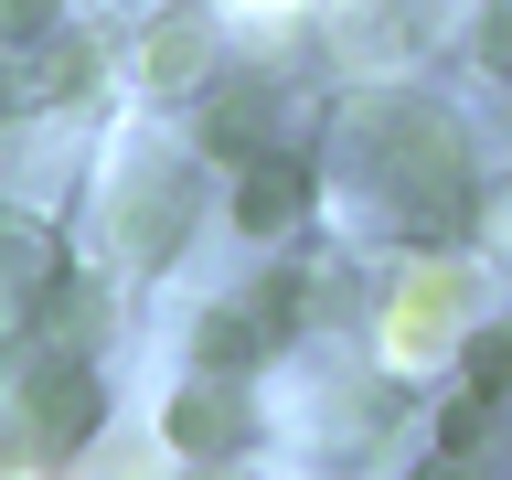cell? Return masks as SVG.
Instances as JSON below:
<instances>
[{
	"instance_id": "7c38bea8",
	"label": "cell",
	"mask_w": 512,
	"mask_h": 480,
	"mask_svg": "<svg viewBox=\"0 0 512 480\" xmlns=\"http://www.w3.org/2000/svg\"><path fill=\"white\" fill-rule=\"evenodd\" d=\"M480 64H512V0H491V11H480Z\"/></svg>"
},
{
	"instance_id": "6da1fadb",
	"label": "cell",
	"mask_w": 512,
	"mask_h": 480,
	"mask_svg": "<svg viewBox=\"0 0 512 480\" xmlns=\"http://www.w3.org/2000/svg\"><path fill=\"white\" fill-rule=\"evenodd\" d=\"M11 416H22V448H32V459H64V448H75L96 416H107V395H96L86 363H64V352H32L22 384H11Z\"/></svg>"
},
{
	"instance_id": "3957f363",
	"label": "cell",
	"mask_w": 512,
	"mask_h": 480,
	"mask_svg": "<svg viewBox=\"0 0 512 480\" xmlns=\"http://www.w3.org/2000/svg\"><path fill=\"white\" fill-rule=\"evenodd\" d=\"M118 235H128V256H171L192 235V171H139L118 192Z\"/></svg>"
},
{
	"instance_id": "277c9868",
	"label": "cell",
	"mask_w": 512,
	"mask_h": 480,
	"mask_svg": "<svg viewBox=\"0 0 512 480\" xmlns=\"http://www.w3.org/2000/svg\"><path fill=\"white\" fill-rule=\"evenodd\" d=\"M96 86V43L75 32H43V43H11V107H43V96Z\"/></svg>"
},
{
	"instance_id": "5b68a950",
	"label": "cell",
	"mask_w": 512,
	"mask_h": 480,
	"mask_svg": "<svg viewBox=\"0 0 512 480\" xmlns=\"http://www.w3.org/2000/svg\"><path fill=\"white\" fill-rule=\"evenodd\" d=\"M299 214H310V171H299V160H246V182H235V224H246V235H288Z\"/></svg>"
},
{
	"instance_id": "8fae6325",
	"label": "cell",
	"mask_w": 512,
	"mask_h": 480,
	"mask_svg": "<svg viewBox=\"0 0 512 480\" xmlns=\"http://www.w3.org/2000/svg\"><path fill=\"white\" fill-rule=\"evenodd\" d=\"M0 32H11V43H43V32H54V0H0Z\"/></svg>"
},
{
	"instance_id": "7a4b0ae2",
	"label": "cell",
	"mask_w": 512,
	"mask_h": 480,
	"mask_svg": "<svg viewBox=\"0 0 512 480\" xmlns=\"http://www.w3.org/2000/svg\"><path fill=\"white\" fill-rule=\"evenodd\" d=\"M160 427H171V448H182V459H235V448L256 438L246 395H235V384H224V374L182 384V395H171V416H160Z\"/></svg>"
},
{
	"instance_id": "52a82bcc",
	"label": "cell",
	"mask_w": 512,
	"mask_h": 480,
	"mask_svg": "<svg viewBox=\"0 0 512 480\" xmlns=\"http://www.w3.org/2000/svg\"><path fill=\"white\" fill-rule=\"evenodd\" d=\"M203 75H214V22L203 11H171L150 32V86L160 96H203Z\"/></svg>"
},
{
	"instance_id": "30bf717a",
	"label": "cell",
	"mask_w": 512,
	"mask_h": 480,
	"mask_svg": "<svg viewBox=\"0 0 512 480\" xmlns=\"http://www.w3.org/2000/svg\"><path fill=\"white\" fill-rule=\"evenodd\" d=\"M480 448H491V395H459L438 416V459H480Z\"/></svg>"
},
{
	"instance_id": "9c48e42d",
	"label": "cell",
	"mask_w": 512,
	"mask_h": 480,
	"mask_svg": "<svg viewBox=\"0 0 512 480\" xmlns=\"http://www.w3.org/2000/svg\"><path fill=\"white\" fill-rule=\"evenodd\" d=\"M459 374H470V395H491V406H502V395H512V320H480L470 352H459Z\"/></svg>"
},
{
	"instance_id": "8992f818",
	"label": "cell",
	"mask_w": 512,
	"mask_h": 480,
	"mask_svg": "<svg viewBox=\"0 0 512 480\" xmlns=\"http://www.w3.org/2000/svg\"><path fill=\"white\" fill-rule=\"evenodd\" d=\"M192 352H203V374H246V363L278 352V310H267V299H256V310H203Z\"/></svg>"
},
{
	"instance_id": "ba28073f",
	"label": "cell",
	"mask_w": 512,
	"mask_h": 480,
	"mask_svg": "<svg viewBox=\"0 0 512 480\" xmlns=\"http://www.w3.org/2000/svg\"><path fill=\"white\" fill-rule=\"evenodd\" d=\"M203 150H224V160H267V86H224L214 107H203Z\"/></svg>"
}]
</instances>
